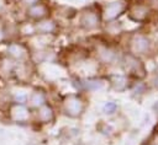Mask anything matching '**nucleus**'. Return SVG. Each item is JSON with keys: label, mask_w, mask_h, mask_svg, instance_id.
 I'll list each match as a JSON object with an SVG mask.
<instances>
[{"label": "nucleus", "mask_w": 158, "mask_h": 145, "mask_svg": "<svg viewBox=\"0 0 158 145\" xmlns=\"http://www.w3.org/2000/svg\"><path fill=\"white\" fill-rule=\"evenodd\" d=\"M102 111L105 113H107V114L114 113L116 111V103H114V102H106L104 104V107H102Z\"/></svg>", "instance_id": "19"}, {"label": "nucleus", "mask_w": 158, "mask_h": 145, "mask_svg": "<svg viewBox=\"0 0 158 145\" xmlns=\"http://www.w3.org/2000/svg\"><path fill=\"white\" fill-rule=\"evenodd\" d=\"M4 57L16 61V63H25L30 60V48L28 44L20 39L9 41L5 43Z\"/></svg>", "instance_id": "1"}, {"label": "nucleus", "mask_w": 158, "mask_h": 145, "mask_svg": "<svg viewBox=\"0 0 158 145\" xmlns=\"http://www.w3.org/2000/svg\"><path fill=\"white\" fill-rule=\"evenodd\" d=\"M10 1H16V0H10ZM17 1H19V0H17Z\"/></svg>", "instance_id": "23"}, {"label": "nucleus", "mask_w": 158, "mask_h": 145, "mask_svg": "<svg viewBox=\"0 0 158 145\" xmlns=\"http://www.w3.org/2000/svg\"><path fill=\"white\" fill-rule=\"evenodd\" d=\"M63 109L70 118H78L84 111V101L77 95H69L63 101Z\"/></svg>", "instance_id": "3"}, {"label": "nucleus", "mask_w": 158, "mask_h": 145, "mask_svg": "<svg viewBox=\"0 0 158 145\" xmlns=\"http://www.w3.org/2000/svg\"><path fill=\"white\" fill-rule=\"evenodd\" d=\"M41 0H20V6H22L23 9H27L37 2H40Z\"/></svg>", "instance_id": "20"}, {"label": "nucleus", "mask_w": 158, "mask_h": 145, "mask_svg": "<svg viewBox=\"0 0 158 145\" xmlns=\"http://www.w3.org/2000/svg\"><path fill=\"white\" fill-rule=\"evenodd\" d=\"M33 23H35L36 34L48 36V34H52V33H54L57 31V23L49 17H46V18L40 20V21H36Z\"/></svg>", "instance_id": "6"}, {"label": "nucleus", "mask_w": 158, "mask_h": 145, "mask_svg": "<svg viewBox=\"0 0 158 145\" xmlns=\"http://www.w3.org/2000/svg\"><path fill=\"white\" fill-rule=\"evenodd\" d=\"M99 54H100V58L104 61H112V59L115 58V53L111 49H107V48H101Z\"/></svg>", "instance_id": "15"}, {"label": "nucleus", "mask_w": 158, "mask_h": 145, "mask_svg": "<svg viewBox=\"0 0 158 145\" xmlns=\"http://www.w3.org/2000/svg\"><path fill=\"white\" fill-rule=\"evenodd\" d=\"M156 85H157V86H158V79H157V80H156Z\"/></svg>", "instance_id": "22"}, {"label": "nucleus", "mask_w": 158, "mask_h": 145, "mask_svg": "<svg viewBox=\"0 0 158 145\" xmlns=\"http://www.w3.org/2000/svg\"><path fill=\"white\" fill-rule=\"evenodd\" d=\"M9 42L7 34H6V28H5V20L0 17V44H5Z\"/></svg>", "instance_id": "17"}, {"label": "nucleus", "mask_w": 158, "mask_h": 145, "mask_svg": "<svg viewBox=\"0 0 158 145\" xmlns=\"http://www.w3.org/2000/svg\"><path fill=\"white\" fill-rule=\"evenodd\" d=\"M33 117H35V119H36L38 123H42V124L51 123V122L54 119V109L52 108L51 104L46 103V104L41 106L40 108L35 109Z\"/></svg>", "instance_id": "7"}, {"label": "nucleus", "mask_w": 158, "mask_h": 145, "mask_svg": "<svg viewBox=\"0 0 158 145\" xmlns=\"http://www.w3.org/2000/svg\"><path fill=\"white\" fill-rule=\"evenodd\" d=\"M154 109H156V111H157V113H158V102L154 104Z\"/></svg>", "instance_id": "21"}, {"label": "nucleus", "mask_w": 158, "mask_h": 145, "mask_svg": "<svg viewBox=\"0 0 158 145\" xmlns=\"http://www.w3.org/2000/svg\"><path fill=\"white\" fill-rule=\"evenodd\" d=\"M126 82V79L123 76H117V77H114V86L117 88V90H122L125 87V84Z\"/></svg>", "instance_id": "18"}, {"label": "nucleus", "mask_w": 158, "mask_h": 145, "mask_svg": "<svg viewBox=\"0 0 158 145\" xmlns=\"http://www.w3.org/2000/svg\"><path fill=\"white\" fill-rule=\"evenodd\" d=\"M9 95H10V101L11 103H20V104H26L27 103V100H28V95L30 92L25 91V90H21L19 86L12 88L11 91H9Z\"/></svg>", "instance_id": "10"}, {"label": "nucleus", "mask_w": 158, "mask_h": 145, "mask_svg": "<svg viewBox=\"0 0 158 145\" xmlns=\"http://www.w3.org/2000/svg\"><path fill=\"white\" fill-rule=\"evenodd\" d=\"M17 32H19V38H31L36 34L35 31V23L33 21L25 20L22 22H17Z\"/></svg>", "instance_id": "9"}, {"label": "nucleus", "mask_w": 158, "mask_h": 145, "mask_svg": "<svg viewBox=\"0 0 158 145\" xmlns=\"http://www.w3.org/2000/svg\"><path fill=\"white\" fill-rule=\"evenodd\" d=\"M126 66H127V69L131 70L133 74H137V72L139 71V72H141V76L143 75V68H142L141 63H139L136 58H133V57H131V55L126 58Z\"/></svg>", "instance_id": "13"}, {"label": "nucleus", "mask_w": 158, "mask_h": 145, "mask_svg": "<svg viewBox=\"0 0 158 145\" xmlns=\"http://www.w3.org/2000/svg\"><path fill=\"white\" fill-rule=\"evenodd\" d=\"M83 86L88 90H98L102 86V82L100 80H85L83 82Z\"/></svg>", "instance_id": "16"}, {"label": "nucleus", "mask_w": 158, "mask_h": 145, "mask_svg": "<svg viewBox=\"0 0 158 145\" xmlns=\"http://www.w3.org/2000/svg\"><path fill=\"white\" fill-rule=\"evenodd\" d=\"M46 103H47V95H46V92L43 90H41V88H35V90H32L30 92L28 100H27L26 104L32 111H35V109L40 108L41 106H43Z\"/></svg>", "instance_id": "5"}, {"label": "nucleus", "mask_w": 158, "mask_h": 145, "mask_svg": "<svg viewBox=\"0 0 158 145\" xmlns=\"http://www.w3.org/2000/svg\"><path fill=\"white\" fill-rule=\"evenodd\" d=\"M132 48L137 53H144L148 49V41H147V38L143 37V36L135 37L133 42H132Z\"/></svg>", "instance_id": "12"}, {"label": "nucleus", "mask_w": 158, "mask_h": 145, "mask_svg": "<svg viewBox=\"0 0 158 145\" xmlns=\"http://www.w3.org/2000/svg\"><path fill=\"white\" fill-rule=\"evenodd\" d=\"M131 15L135 20H138V21L144 20L148 15V9L142 6V5H136V6H133V9L131 11Z\"/></svg>", "instance_id": "14"}, {"label": "nucleus", "mask_w": 158, "mask_h": 145, "mask_svg": "<svg viewBox=\"0 0 158 145\" xmlns=\"http://www.w3.org/2000/svg\"><path fill=\"white\" fill-rule=\"evenodd\" d=\"M49 15V9L46 4H43L42 1L25 9V17L26 20H30V21H40V20H43L46 17H48Z\"/></svg>", "instance_id": "4"}, {"label": "nucleus", "mask_w": 158, "mask_h": 145, "mask_svg": "<svg viewBox=\"0 0 158 145\" xmlns=\"http://www.w3.org/2000/svg\"><path fill=\"white\" fill-rule=\"evenodd\" d=\"M123 10V5L121 2H112L109 4L105 10H104V18L106 21H111L114 18H116Z\"/></svg>", "instance_id": "11"}, {"label": "nucleus", "mask_w": 158, "mask_h": 145, "mask_svg": "<svg viewBox=\"0 0 158 145\" xmlns=\"http://www.w3.org/2000/svg\"><path fill=\"white\" fill-rule=\"evenodd\" d=\"M157 70H158V68H157Z\"/></svg>", "instance_id": "24"}, {"label": "nucleus", "mask_w": 158, "mask_h": 145, "mask_svg": "<svg viewBox=\"0 0 158 145\" xmlns=\"http://www.w3.org/2000/svg\"><path fill=\"white\" fill-rule=\"evenodd\" d=\"M80 26L85 29H94L99 26V16L95 11H84L80 16Z\"/></svg>", "instance_id": "8"}, {"label": "nucleus", "mask_w": 158, "mask_h": 145, "mask_svg": "<svg viewBox=\"0 0 158 145\" xmlns=\"http://www.w3.org/2000/svg\"><path fill=\"white\" fill-rule=\"evenodd\" d=\"M5 111L7 119L15 124H27L33 117V111L27 104L10 103Z\"/></svg>", "instance_id": "2"}]
</instances>
